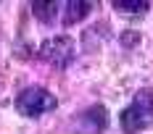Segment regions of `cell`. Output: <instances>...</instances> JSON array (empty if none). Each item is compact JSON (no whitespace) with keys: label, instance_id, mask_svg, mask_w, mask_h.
<instances>
[{"label":"cell","instance_id":"cell-3","mask_svg":"<svg viewBox=\"0 0 153 134\" xmlns=\"http://www.w3.org/2000/svg\"><path fill=\"white\" fill-rule=\"evenodd\" d=\"M37 58L45 60L48 66H53V68H69L71 60L76 58V45L69 34L48 37L45 42L37 47Z\"/></svg>","mask_w":153,"mask_h":134},{"label":"cell","instance_id":"cell-7","mask_svg":"<svg viewBox=\"0 0 153 134\" xmlns=\"http://www.w3.org/2000/svg\"><path fill=\"white\" fill-rule=\"evenodd\" d=\"M148 8H151V5H148V3H119V0H116V3H114V11H116V13H129V16H143V13H148Z\"/></svg>","mask_w":153,"mask_h":134},{"label":"cell","instance_id":"cell-5","mask_svg":"<svg viewBox=\"0 0 153 134\" xmlns=\"http://www.w3.org/2000/svg\"><path fill=\"white\" fill-rule=\"evenodd\" d=\"M90 11H92V3H87V0H69V3L63 5L61 24L63 27H74L79 21H85Z\"/></svg>","mask_w":153,"mask_h":134},{"label":"cell","instance_id":"cell-2","mask_svg":"<svg viewBox=\"0 0 153 134\" xmlns=\"http://www.w3.org/2000/svg\"><path fill=\"white\" fill-rule=\"evenodd\" d=\"M56 108H58V100L45 87H27L16 95V110L24 119H40V116H45Z\"/></svg>","mask_w":153,"mask_h":134},{"label":"cell","instance_id":"cell-1","mask_svg":"<svg viewBox=\"0 0 153 134\" xmlns=\"http://www.w3.org/2000/svg\"><path fill=\"white\" fill-rule=\"evenodd\" d=\"M153 124V87H143L132 103L119 113V126L124 134H140Z\"/></svg>","mask_w":153,"mask_h":134},{"label":"cell","instance_id":"cell-4","mask_svg":"<svg viewBox=\"0 0 153 134\" xmlns=\"http://www.w3.org/2000/svg\"><path fill=\"white\" fill-rule=\"evenodd\" d=\"M74 119L79 134H103V129L108 126V110L103 105H90L87 110H82Z\"/></svg>","mask_w":153,"mask_h":134},{"label":"cell","instance_id":"cell-6","mask_svg":"<svg viewBox=\"0 0 153 134\" xmlns=\"http://www.w3.org/2000/svg\"><path fill=\"white\" fill-rule=\"evenodd\" d=\"M58 11H61V3H56V0H50V3H32V13L42 24H56Z\"/></svg>","mask_w":153,"mask_h":134}]
</instances>
